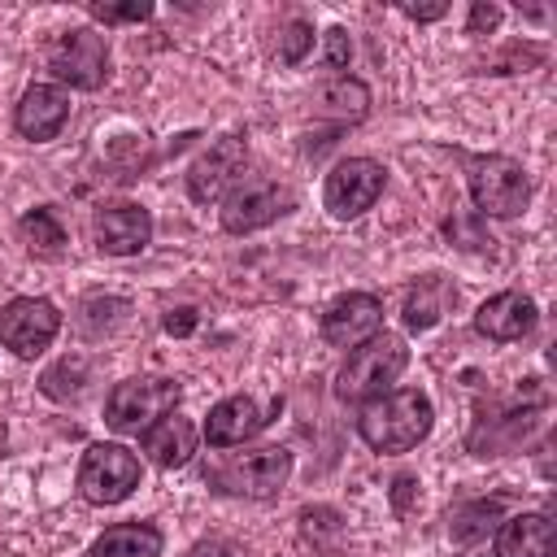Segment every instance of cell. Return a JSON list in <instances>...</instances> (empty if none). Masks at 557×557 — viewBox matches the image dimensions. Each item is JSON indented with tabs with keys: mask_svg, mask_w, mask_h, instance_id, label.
Returning <instances> with one entry per match:
<instances>
[{
	"mask_svg": "<svg viewBox=\"0 0 557 557\" xmlns=\"http://www.w3.org/2000/svg\"><path fill=\"white\" fill-rule=\"evenodd\" d=\"M431 426H435V409H431L426 392H418V387L383 392V396L366 400L361 418H357V435L374 453H409L431 435Z\"/></svg>",
	"mask_w": 557,
	"mask_h": 557,
	"instance_id": "6da1fadb",
	"label": "cell"
},
{
	"mask_svg": "<svg viewBox=\"0 0 557 557\" xmlns=\"http://www.w3.org/2000/svg\"><path fill=\"white\" fill-rule=\"evenodd\" d=\"M405 366H409L405 339L392 335V331H379V335H370L366 344H357L348 352V361H344V370L335 379V396L344 405H366V400L392 392V383L400 379Z\"/></svg>",
	"mask_w": 557,
	"mask_h": 557,
	"instance_id": "7a4b0ae2",
	"label": "cell"
},
{
	"mask_svg": "<svg viewBox=\"0 0 557 557\" xmlns=\"http://www.w3.org/2000/svg\"><path fill=\"white\" fill-rule=\"evenodd\" d=\"M183 387L178 379L165 374H139V379H122L109 400H104V422L122 435H144L152 422H161L165 413H174Z\"/></svg>",
	"mask_w": 557,
	"mask_h": 557,
	"instance_id": "3957f363",
	"label": "cell"
},
{
	"mask_svg": "<svg viewBox=\"0 0 557 557\" xmlns=\"http://www.w3.org/2000/svg\"><path fill=\"white\" fill-rule=\"evenodd\" d=\"M470 200L479 218H518L531 200V178L522 170V161L505 157V152H487L470 161Z\"/></svg>",
	"mask_w": 557,
	"mask_h": 557,
	"instance_id": "277c9868",
	"label": "cell"
},
{
	"mask_svg": "<svg viewBox=\"0 0 557 557\" xmlns=\"http://www.w3.org/2000/svg\"><path fill=\"white\" fill-rule=\"evenodd\" d=\"M292 479V453L278 448V444H265V448H252V453H239L231 461H222L209 483L226 496H248V500H270L283 492V483Z\"/></svg>",
	"mask_w": 557,
	"mask_h": 557,
	"instance_id": "5b68a950",
	"label": "cell"
},
{
	"mask_svg": "<svg viewBox=\"0 0 557 557\" xmlns=\"http://www.w3.org/2000/svg\"><path fill=\"white\" fill-rule=\"evenodd\" d=\"M74 483L87 505H117L139 487V457L126 444H91L78 461Z\"/></svg>",
	"mask_w": 557,
	"mask_h": 557,
	"instance_id": "8992f818",
	"label": "cell"
},
{
	"mask_svg": "<svg viewBox=\"0 0 557 557\" xmlns=\"http://www.w3.org/2000/svg\"><path fill=\"white\" fill-rule=\"evenodd\" d=\"M48 70L52 78L78 87V91H96L109 83V44L100 30L91 26H74L65 35L52 39L48 48Z\"/></svg>",
	"mask_w": 557,
	"mask_h": 557,
	"instance_id": "52a82bcc",
	"label": "cell"
},
{
	"mask_svg": "<svg viewBox=\"0 0 557 557\" xmlns=\"http://www.w3.org/2000/svg\"><path fill=\"white\" fill-rule=\"evenodd\" d=\"M244 170H248V139L244 135H222L187 170V196L196 205H218L244 183Z\"/></svg>",
	"mask_w": 557,
	"mask_h": 557,
	"instance_id": "ba28073f",
	"label": "cell"
},
{
	"mask_svg": "<svg viewBox=\"0 0 557 557\" xmlns=\"http://www.w3.org/2000/svg\"><path fill=\"white\" fill-rule=\"evenodd\" d=\"M383 165L374 157H344L331 174H326V187H322V205L331 218L339 222H352L361 218L366 209H374V200L383 196Z\"/></svg>",
	"mask_w": 557,
	"mask_h": 557,
	"instance_id": "9c48e42d",
	"label": "cell"
},
{
	"mask_svg": "<svg viewBox=\"0 0 557 557\" xmlns=\"http://www.w3.org/2000/svg\"><path fill=\"white\" fill-rule=\"evenodd\" d=\"M57 331H61V313L44 296H13L0 309V344L22 361H35L57 339Z\"/></svg>",
	"mask_w": 557,
	"mask_h": 557,
	"instance_id": "30bf717a",
	"label": "cell"
},
{
	"mask_svg": "<svg viewBox=\"0 0 557 557\" xmlns=\"http://www.w3.org/2000/svg\"><path fill=\"white\" fill-rule=\"evenodd\" d=\"M296 205V196L270 178H248L239 183L226 200H222V231L231 235H248V231H261L270 226L274 218H283L287 209Z\"/></svg>",
	"mask_w": 557,
	"mask_h": 557,
	"instance_id": "8fae6325",
	"label": "cell"
},
{
	"mask_svg": "<svg viewBox=\"0 0 557 557\" xmlns=\"http://www.w3.org/2000/svg\"><path fill=\"white\" fill-rule=\"evenodd\" d=\"M70 122V91L61 83H30L13 109V126L22 139L48 144L61 135V126Z\"/></svg>",
	"mask_w": 557,
	"mask_h": 557,
	"instance_id": "7c38bea8",
	"label": "cell"
},
{
	"mask_svg": "<svg viewBox=\"0 0 557 557\" xmlns=\"http://www.w3.org/2000/svg\"><path fill=\"white\" fill-rule=\"evenodd\" d=\"M383 331V305L370 292H348L322 313V339L331 348H357Z\"/></svg>",
	"mask_w": 557,
	"mask_h": 557,
	"instance_id": "4fadbf2b",
	"label": "cell"
},
{
	"mask_svg": "<svg viewBox=\"0 0 557 557\" xmlns=\"http://www.w3.org/2000/svg\"><path fill=\"white\" fill-rule=\"evenodd\" d=\"M535 322H540V309H535V300L522 296V292H496V296H487V300L479 305V313H474V331L487 335V339H496V344L527 339V335L535 331Z\"/></svg>",
	"mask_w": 557,
	"mask_h": 557,
	"instance_id": "5bb4252c",
	"label": "cell"
},
{
	"mask_svg": "<svg viewBox=\"0 0 557 557\" xmlns=\"http://www.w3.org/2000/svg\"><path fill=\"white\" fill-rule=\"evenodd\" d=\"M152 239V213L144 205H109L96 218V244L109 257H135Z\"/></svg>",
	"mask_w": 557,
	"mask_h": 557,
	"instance_id": "9a60e30c",
	"label": "cell"
},
{
	"mask_svg": "<svg viewBox=\"0 0 557 557\" xmlns=\"http://www.w3.org/2000/svg\"><path fill=\"white\" fill-rule=\"evenodd\" d=\"M265 422H270V418L261 413V405H257L252 396H226V400H218V405L209 409V418H205V440H209L213 448H235V444L252 440Z\"/></svg>",
	"mask_w": 557,
	"mask_h": 557,
	"instance_id": "2e32d148",
	"label": "cell"
},
{
	"mask_svg": "<svg viewBox=\"0 0 557 557\" xmlns=\"http://www.w3.org/2000/svg\"><path fill=\"white\" fill-rule=\"evenodd\" d=\"M139 448L148 453L152 466H161V470H178V466H187L191 453H196V426H191V418L165 413L161 422H152V426L139 435Z\"/></svg>",
	"mask_w": 557,
	"mask_h": 557,
	"instance_id": "e0dca14e",
	"label": "cell"
},
{
	"mask_svg": "<svg viewBox=\"0 0 557 557\" xmlns=\"http://www.w3.org/2000/svg\"><path fill=\"white\" fill-rule=\"evenodd\" d=\"M553 522L548 513H513L496 527V557H548Z\"/></svg>",
	"mask_w": 557,
	"mask_h": 557,
	"instance_id": "ac0fdd59",
	"label": "cell"
},
{
	"mask_svg": "<svg viewBox=\"0 0 557 557\" xmlns=\"http://www.w3.org/2000/svg\"><path fill=\"white\" fill-rule=\"evenodd\" d=\"M309 104H313V117H331V122H361L366 113H370V87L361 83V78H348V74H339V78H331V83H322L313 96H309Z\"/></svg>",
	"mask_w": 557,
	"mask_h": 557,
	"instance_id": "d6986e66",
	"label": "cell"
},
{
	"mask_svg": "<svg viewBox=\"0 0 557 557\" xmlns=\"http://www.w3.org/2000/svg\"><path fill=\"white\" fill-rule=\"evenodd\" d=\"M161 548L165 535L152 522H117L91 540L87 557H161Z\"/></svg>",
	"mask_w": 557,
	"mask_h": 557,
	"instance_id": "ffe728a7",
	"label": "cell"
},
{
	"mask_svg": "<svg viewBox=\"0 0 557 557\" xmlns=\"http://www.w3.org/2000/svg\"><path fill=\"white\" fill-rule=\"evenodd\" d=\"M17 239H22V248H26L30 257L52 261V257L65 252V239H70V235H65L61 213L48 209V205H39V209H30V213L17 218Z\"/></svg>",
	"mask_w": 557,
	"mask_h": 557,
	"instance_id": "44dd1931",
	"label": "cell"
},
{
	"mask_svg": "<svg viewBox=\"0 0 557 557\" xmlns=\"http://www.w3.org/2000/svg\"><path fill=\"white\" fill-rule=\"evenodd\" d=\"M457 300V292L444 283V278H435V274H426V278H418V287L405 296V326L409 331H431L444 313H448V305Z\"/></svg>",
	"mask_w": 557,
	"mask_h": 557,
	"instance_id": "7402d4cb",
	"label": "cell"
},
{
	"mask_svg": "<svg viewBox=\"0 0 557 557\" xmlns=\"http://www.w3.org/2000/svg\"><path fill=\"white\" fill-rule=\"evenodd\" d=\"M531 426H535V413H531V409L509 413V418L479 422V426H474V435H470V448H474L479 457H500V453H513V448L527 440V431H531Z\"/></svg>",
	"mask_w": 557,
	"mask_h": 557,
	"instance_id": "603a6c76",
	"label": "cell"
},
{
	"mask_svg": "<svg viewBox=\"0 0 557 557\" xmlns=\"http://www.w3.org/2000/svg\"><path fill=\"white\" fill-rule=\"evenodd\" d=\"M500 513H505V500L500 496H487V500H466V505H457L453 513H448V535H453V544H479L496 522H500Z\"/></svg>",
	"mask_w": 557,
	"mask_h": 557,
	"instance_id": "cb8c5ba5",
	"label": "cell"
},
{
	"mask_svg": "<svg viewBox=\"0 0 557 557\" xmlns=\"http://www.w3.org/2000/svg\"><path fill=\"white\" fill-rule=\"evenodd\" d=\"M300 540H305L313 553L335 557L339 544H344V518H339L331 505H309V509H300Z\"/></svg>",
	"mask_w": 557,
	"mask_h": 557,
	"instance_id": "d4e9b609",
	"label": "cell"
},
{
	"mask_svg": "<svg viewBox=\"0 0 557 557\" xmlns=\"http://www.w3.org/2000/svg\"><path fill=\"white\" fill-rule=\"evenodd\" d=\"M87 379H91L87 357H61L57 366L44 370L39 387H44V396H52V400H78L83 387H87Z\"/></svg>",
	"mask_w": 557,
	"mask_h": 557,
	"instance_id": "484cf974",
	"label": "cell"
},
{
	"mask_svg": "<svg viewBox=\"0 0 557 557\" xmlns=\"http://www.w3.org/2000/svg\"><path fill=\"white\" fill-rule=\"evenodd\" d=\"M122 318H126V300H117V296H87L83 300V313H78V331L91 335V339H100Z\"/></svg>",
	"mask_w": 557,
	"mask_h": 557,
	"instance_id": "4316f807",
	"label": "cell"
},
{
	"mask_svg": "<svg viewBox=\"0 0 557 557\" xmlns=\"http://www.w3.org/2000/svg\"><path fill=\"white\" fill-rule=\"evenodd\" d=\"M444 235L457 244V248H487L492 244V235H483V218L474 213V209H461V213H453L448 222H444Z\"/></svg>",
	"mask_w": 557,
	"mask_h": 557,
	"instance_id": "83f0119b",
	"label": "cell"
},
{
	"mask_svg": "<svg viewBox=\"0 0 557 557\" xmlns=\"http://www.w3.org/2000/svg\"><path fill=\"white\" fill-rule=\"evenodd\" d=\"M313 48V26L309 22H287L283 35H278V61L283 65H300Z\"/></svg>",
	"mask_w": 557,
	"mask_h": 557,
	"instance_id": "f1b7e54d",
	"label": "cell"
},
{
	"mask_svg": "<svg viewBox=\"0 0 557 557\" xmlns=\"http://www.w3.org/2000/svg\"><path fill=\"white\" fill-rule=\"evenodd\" d=\"M87 13L96 22H148L152 17V0H126V4H87Z\"/></svg>",
	"mask_w": 557,
	"mask_h": 557,
	"instance_id": "f546056e",
	"label": "cell"
},
{
	"mask_svg": "<svg viewBox=\"0 0 557 557\" xmlns=\"http://www.w3.org/2000/svg\"><path fill=\"white\" fill-rule=\"evenodd\" d=\"M348 57H352L348 30H344V26H331V30L322 35V65H326V70H348Z\"/></svg>",
	"mask_w": 557,
	"mask_h": 557,
	"instance_id": "4dcf8cb0",
	"label": "cell"
},
{
	"mask_svg": "<svg viewBox=\"0 0 557 557\" xmlns=\"http://www.w3.org/2000/svg\"><path fill=\"white\" fill-rule=\"evenodd\" d=\"M418 487H422V483H418L413 474H396V483H392V509H396V513H413L418 500H422Z\"/></svg>",
	"mask_w": 557,
	"mask_h": 557,
	"instance_id": "1f68e13d",
	"label": "cell"
},
{
	"mask_svg": "<svg viewBox=\"0 0 557 557\" xmlns=\"http://www.w3.org/2000/svg\"><path fill=\"white\" fill-rule=\"evenodd\" d=\"M187 557H252L244 544H235V540H222V535H213V540H200V544H191L187 548Z\"/></svg>",
	"mask_w": 557,
	"mask_h": 557,
	"instance_id": "d6a6232c",
	"label": "cell"
},
{
	"mask_svg": "<svg viewBox=\"0 0 557 557\" xmlns=\"http://www.w3.org/2000/svg\"><path fill=\"white\" fill-rule=\"evenodd\" d=\"M500 26V4H470V22H466V35H487Z\"/></svg>",
	"mask_w": 557,
	"mask_h": 557,
	"instance_id": "836d02e7",
	"label": "cell"
},
{
	"mask_svg": "<svg viewBox=\"0 0 557 557\" xmlns=\"http://www.w3.org/2000/svg\"><path fill=\"white\" fill-rule=\"evenodd\" d=\"M196 322H200V318H196V309H187V305H183V309H170L161 326H165V335H191V331H196Z\"/></svg>",
	"mask_w": 557,
	"mask_h": 557,
	"instance_id": "e575fe53",
	"label": "cell"
},
{
	"mask_svg": "<svg viewBox=\"0 0 557 557\" xmlns=\"http://www.w3.org/2000/svg\"><path fill=\"white\" fill-rule=\"evenodd\" d=\"M400 13L413 17V22H440V17L448 13V4H444V0H440V4H400Z\"/></svg>",
	"mask_w": 557,
	"mask_h": 557,
	"instance_id": "d590c367",
	"label": "cell"
}]
</instances>
